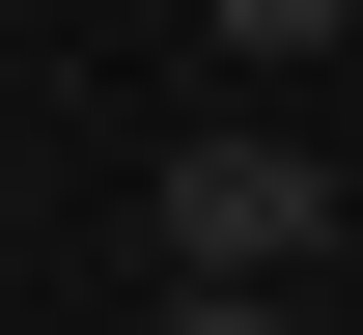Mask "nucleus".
Listing matches in <instances>:
<instances>
[{"label":"nucleus","instance_id":"nucleus-2","mask_svg":"<svg viewBox=\"0 0 363 335\" xmlns=\"http://www.w3.org/2000/svg\"><path fill=\"white\" fill-rule=\"evenodd\" d=\"M335 28H363V0H224V56H335Z\"/></svg>","mask_w":363,"mask_h":335},{"label":"nucleus","instance_id":"nucleus-1","mask_svg":"<svg viewBox=\"0 0 363 335\" xmlns=\"http://www.w3.org/2000/svg\"><path fill=\"white\" fill-rule=\"evenodd\" d=\"M140 224H168V280H308V251H335V168H308V140H252V112H196Z\"/></svg>","mask_w":363,"mask_h":335},{"label":"nucleus","instance_id":"nucleus-3","mask_svg":"<svg viewBox=\"0 0 363 335\" xmlns=\"http://www.w3.org/2000/svg\"><path fill=\"white\" fill-rule=\"evenodd\" d=\"M168 335H279V280H168Z\"/></svg>","mask_w":363,"mask_h":335}]
</instances>
